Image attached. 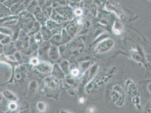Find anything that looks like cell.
I'll use <instances>...</instances> for the list:
<instances>
[{"instance_id":"cell-1","label":"cell","mask_w":151,"mask_h":113,"mask_svg":"<svg viewBox=\"0 0 151 113\" xmlns=\"http://www.w3.org/2000/svg\"><path fill=\"white\" fill-rule=\"evenodd\" d=\"M111 98L113 103L119 106L124 105L125 100V96L124 90L119 85H116L113 87L111 92Z\"/></svg>"},{"instance_id":"cell-2","label":"cell","mask_w":151,"mask_h":113,"mask_svg":"<svg viewBox=\"0 0 151 113\" xmlns=\"http://www.w3.org/2000/svg\"><path fill=\"white\" fill-rule=\"evenodd\" d=\"M112 43H113V42L112 40H108L106 41V44H105V42H102V44H100L99 46L98 47V49H99V52H101V53H103V52H106L107 50L110 49L113 46V45H109V44H111Z\"/></svg>"},{"instance_id":"cell-3","label":"cell","mask_w":151,"mask_h":113,"mask_svg":"<svg viewBox=\"0 0 151 113\" xmlns=\"http://www.w3.org/2000/svg\"><path fill=\"white\" fill-rule=\"evenodd\" d=\"M3 94L4 95V96L6 97V98H8L10 100H11V101H16V97L11 92H10L9 90H4L3 92Z\"/></svg>"},{"instance_id":"cell-4","label":"cell","mask_w":151,"mask_h":113,"mask_svg":"<svg viewBox=\"0 0 151 113\" xmlns=\"http://www.w3.org/2000/svg\"><path fill=\"white\" fill-rule=\"evenodd\" d=\"M37 107L40 112H44L46 109V105L44 102H40L37 104Z\"/></svg>"},{"instance_id":"cell-5","label":"cell","mask_w":151,"mask_h":113,"mask_svg":"<svg viewBox=\"0 0 151 113\" xmlns=\"http://www.w3.org/2000/svg\"><path fill=\"white\" fill-rule=\"evenodd\" d=\"M9 106H10V109L13 110H15L16 108V105L15 103H11L10 104Z\"/></svg>"},{"instance_id":"cell-6","label":"cell","mask_w":151,"mask_h":113,"mask_svg":"<svg viewBox=\"0 0 151 113\" xmlns=\"http://www.w3.org/2000/svg\"><path fill=\"white\" fill-rule=\"evenodd\" d=\"M78 71H77L76 70H73V71H72V73H73V75H77L78 74Z\"/></svg>"},{"instance_id":"cell-7","label":"cell","mask_w":151,"mask_h":113,"mask_svg":"<svg viewBox=\"0 0 151 113\" xmlns=\"http://www.w3.org/2000/svg\"><path fill=\"white\" fill-rule=\"evenodd\" d=\"M80 102H81V103H84V98H81L80 99Z\"/></svg>"}]
</instances>
